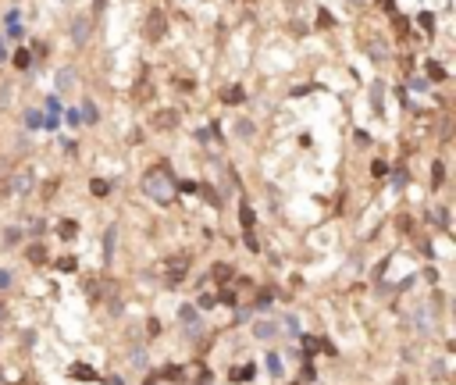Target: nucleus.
<instances>
[{
  "instance_id": "17",
  "label": "nucleus",
  "mask_w": 456,
  "mask_h": 385,
  "mask_svg": "<svg viewBox=\"0 0 456 385\" xmlns=\"http://www.w3.org/2000/svg\"><path fill=\"white\" fill-rule=\"evenodd\" d=\"M107 193H111L107 182H103V178H93V196H107Z\"/></svg>"
},
{
  "instance_id": "2",
  "label": "nucleus",
  "mask_w": 456,
  "mask_h": 385,
  "mask_svg": "<svg viewBox=\"0 0 456 385\" xmlns=\"http://www.w3.org/2000/svg\"><path fill=\"white\" fill-rule=\"evenodd\" d=\"M143 33H146L150 43H161L164 33H168V14H164V11H150L146 22H143Z\"/></svg>"
},
{
  "instance_id": "14",
  "label": "nucleus",
  "mask_w": 456,
  "mask_h": 385,
  "mask_svg": "<svg viewBox=\"0 0 456 385\" xmlns=\"http://www.w3.org/2000/svg\"><path fill=\"white\" fill-rule=\"evenodd\" d=\"M239 218H242V228L250 232V228H253V207H246V204H242V214H239Z\"/></svg>"
},
{
  "instance_id": "6",
  "label": "nucleus",
  "mask_w": 456,
  "mask_h": 385,
  "mask_svg": "<svg viewBox=\"0 0 456 385\" xmlns=\"http://www.w3.org/2000/svg\"><path fill=\"white\" fill-rule=\"evenodd\" d=\"M253 335H257V339H275L278 328L271 325V321H257V325H253Z\"/></svg>"
},
{
  "instance_id": "12",
  "label": "nucleus",
  "mask_w": 456,
  "mask_h": 385,
  "mask_svg": "<svg viewBox=\"0 0 456 385\" xmlns=\"http://www.w3.org/2000/svg\"><path fill=\"white\" fill-rule=\"evenodd\" d=\"M25 125L29 129H43V114L39 111H25Z\"/></svg>"
},
{
  "instance_id": "8",
  "label": "nucleus",
  "mask_w": 456,
  "mask_h": 385,
  "mask_svg": "<svg viewBox=\"0 0 456 385\" xmlns=\"http://www.w3.org/2000/svg\"><path fill=\"white\" fill-rule=\"evenodd\" d=\"M221 100H225V104H242V89H239V86L221 89Z\"/></svg>"
},
{
  "instance_id": "26",
  "label": "nucleus",
  "mask_w": 456,
  "mask_h": 385,
  "mask_svg": "<svg viewBox=\"0 0 456 385\" xmlns=\"http://www.w3.org/2000/svg\"><path fill=\"white\" fill-rule=\"evenodd\" d=\"M382 89H385L382 82H374V107H378V111H382Z\"/></svg>"
},
{
  "instance_id": "22",
  "label": "nucleus",
  "mask_w": 456,
  "mask_h": 385,
  "mask_svg": "<svg viewBox=\"0 0 456 385\" xmlns=\"http://www.w3.org/2000/svg\"><path fill=\"white\" fill-rule=\"evenodd\" d=\"M135 100H150V86H146V82L135 86Z\"/></svg>"
},
{
  "instance_id": "10",
  "label": "nucleus",
  "mask_w": 456,
  "mask_h": 385,
  "mask_svg": "<svg viewBox=\"0 0 456 385\" xmlns=\"http://www.w3.org/2000/svg\"><path fill=\"white\" fill-rule=\"evenodd\" d=\"M57 232L65 236V239H75V236H79V225H75V221H61V225H57Z\"/></svg>"
},
{
  "instance_id": "1",
  "label": "nucleus",
  "mask_w": 456,
  "mask_h": 385,
  "mask_svg": "<svg viewBox=\"0 0 456 385\" xmlns=\"http://www.w3.org/2000/svg\"><path fill=\"white\" fill-rule=\"evenodd\" d=\"M143 193L146 196H154L157 204H168L171 200V193H175V178L168 175V168H150L146 172V178H143Z\"/></svg>"
},
{
  "instance_id": "9",
  "label": "nucleus",
  "mask_w": 456,
  "mask_h": 385,
  "mask_svg": "<svg viewBox=\"0 0 456 385\" xmlns=\"http://www.w3.org/2000/svg\"><path fill=\"white\" fill-rule=\"evenodd\" d=\"M71 375H75V378H86V382H93V378H97V371H93L89 364H75V367H71Z\"/></svg>"
},
{
  "instance_id": "5",
  "label": "nucleus",
  "mask_w": 456,
  "mask_h": 385,
  "mask_svg": "<svg viewBox=\"0 0 456 385\" xmlns=\"http://www.w3.org/2000/svg\"><path fill=\"white\" fill-rule=\"evenodd\" d=\"M79 118H86V125H97V118H100L97 104H93V100H82V107H79Z\"/></svg>"
},
{
  "instance_id": "15",
  "label": "nucleus",
  "mask_w": 456,
  "mask_h": 385,
  "mask_svg": "<svg viewBox=\"0 0 456 385\" xmlns=\"http://www.w3.org/2000/svg\"><path fill=\"white\" fill-rule=\"evenodd\" d=\"M33 65V57H29V50H18L14 54V68H29Z\"/></svg>"
},
{
  "instance_id": "7",
  "label": "nucleus",
  "mask_w": 456,
  "mask_h": 385,
  "mask_svg": "<svg viewBox=\"0 0 456 385\" xmlns=\"http://www.w3.org/2000/svg\"><path fill=\"white\" fill-rule=\"evenodd\" d=\"M71 86H75V71H71V68H61V71H57V89L65 93V89H71Z\"/></svg>"
},
{
  "instance_id": "25",
  "label": "nucleus",
  "mask_w": 456,
  "mask_h": 385,
  "mask_svg": "<svg viewBox=\"0 0 456 385\" xmlns=\"http://www.w3.org/2000/svg\"><path fill=\"white\" fill-rule=\"evenodd\" d=\"M271 300H275V292H271V289H264V292H261V300H257V307H267Z\"/></svg>"
},
{
  "instance_id": "32",
  "label": "nucleus",
  "mask_w": 456,
  "mask_h": 385,
  "mask_svg": "<svg viewBox=\"0 0 456 385\" xmlns=\"http://www.w3.org/2000/svg\"><path fill=\"white\" fill-rule=\"evenodd\" d=\"M4 54H7V47H4V39H0V57H4Z\"/></svg>"
},
{
  "instance_id": "20",
  "label": "nucleus",
  "mask_w": 456,
  "mask_h": 385,
  "mask_svg": "<svg viewBox=\"0 0 456 385\" xmlns=\"http://www.w3.org/2000/svg\"><path fill=\"white\" fill-rule=\"evenodd\" d=\"M178 317L186 321V325H193V321H196V307H182V311H178Z\"/></svg>"
},
{
  "instance_id": "24",
  "label": "nucleus",
  "mask_w": 456,
  "mask_h": 385,
  "mask_svg": "<svg viewBox=\"0 0 456 385\" xmlns=\"http://www.w3.org/2000/svg\"><path fill=\"white\" fill-rule=\"evenodd\" d=\"M367 54H374V57H385V47H382V43H367Z\"/></svg>"
},
{
  "instance_id": "4",
  "label": "nucleus",
  "mask_w": 456,
  "mask_h": 385,
  "mask_svg": "<svg viewBox=\"0 0 456 385\" xmlns=\"http://www.w3.org/2000/svg\"><path fill=\"white\" fill-rule=\"evenodd\" d=\"M71 39L79 43V47L89 39V22H86V18H75V22H71Z\"/></svg>"
},
{
  "instance_id": "16",
  "label": "nucleus",
  "mask_w": 456,
  "mask_h": 385,
  "mask_svg": "<svg viewBox=\"0 0 456 385\" xmlns=\"http://www.w3.org/2000/svg\"><path fill=\"white\" fill-rule=\"evenodd\" d=\"M428 75H431L435 82H438V79H446V71H442V65H438V61H428Z\"/></svg>"
},
{
  "instance_id": "23",
  "label": "nucleus",
  "mask_w": 456,
  "mask_h": 385,
  "mask_svg": "<svg viewBox=\"0 0 456 385\" xmlns=\"http://www.w3.org/2000/svg\"><path fill=\"white\" fill-rule=\"evenodd\" d=\"M4 239H7V246H14V243L22 239V232H18V228H7V232H4Z\"/></svg>"
},
{
  "instance_id": "31",
  "label": "nucleus",
  "mask_w": 456,
  "mask_h": 385,
  "mask_svg": "<svg viewBox=\"0 0 456 385\" xmlns=\"http://www.w3.org/2000/svg\"><path fill=\"white\" fill-rule=\"evenodd\" d=\"M107 385H125V382H121V378H111V382H107Z\"/></svg>"
},
{
  "instance_id": "28",
  "label": "nucleus",
  "mask_w": 456,
  "mask_h": 385,
  "mask_svg": "<svg viewBox=\"0 0 456 385\" xmlns=\"http://www.w3.org/2000/svg\"><path fill=\"white\" fill-rule=\"evenodd\" d=\"M214 275H218V279H225V275H232V268H228V264H214Z\"/></svg>"
},
{
  "instance_id": "21",
  "label": "nucleus",
  "mask_w": 456,
  "mask_h": 385,
  "mask_svg": "<svg viewBox=\"0 0 456 385\" xmlns=\"http://www.w3.org/2000/svg\"><path fill=\"white\" fill-rule=\"evenodd\" d=\"M29 257H33L36 264H43V260H47V250H43V246H33V250H29Z\"/></svg>"
},
{
  "instance_id": "11",
  "label": "nucleus",
  "mask_w": 456,
  "mask_h": 385,
  "mask_svg": "<svg viewBox=\"0 0 456 385\" xmlns=\"http://www.w3.org/2000/svg\"><path fill=\"white\" fill-rule=\"evenodd\" d=\"M168 275H171V282H178L182 275H186V260H171V264H168Z\"/></svg>"
},
{
  "instance_id": "18",
  "label": "nucleus",
  "mask_w": 456,
  "mask_h": 385,
  "mask_svg": "<svg viewBox=\"0 0 456 385\" xmlns=\"http://www.w3.org/2000/svg\"><path fill=\"white\" fill-rule=\"evenodd\" d=\"M267 371H271V375H282V360H278V353H271V357H267Z\"/></svg>"
},
{
  "instance_id": "13",
  "label": "nucleus",
  "mask_w": 456,
  "mask_h": 385,
  "mask_svg": "<svg viewBox=\"0 0 456 385\" xmlns=\"http://www.w3.org/2000/svg\"><path fill=\"white\" fill-rule=\"evenodd\" d=\"M431 178H435L431 186H442V182H446V168L438 164V161H435V168H431Z\"/></svg>"
},
{
  "instance_id": "3",
  "label": "nucleus",
  "mask_w": 456,
  "mask_h": 385,
  "mask_svg": "<svg viewBox=\"0 0 456 385\" xmlns=\"http://www.w3.org/2000/svg\"><path fill=\"white\" fill-rule=\"evenodd\" d=\"M150 125H154V129H161V132H168V129H175V125H178V111L164 107V111H157L154 118H150Z\"/></svg>"
},
{
  "instance_id": "19",
  "label": "nucleus",
  "mask_w": 456,
  "mask_h": 385,
  "mask_svg": "<svg viewBox=\"0 0 456 385\" xmlns=\"http://www.w3.org/2000/svg\"><path fill=\"white\" fill-rule=\"evenodd\" d=\"M29 186H33V175H18V178H14V189H18V193H25Z\"/></svg>"
},
{
  "instance_id": "30",
  "label": "nucleus",
  "mask_w": 456,
  "mask_h": 385,
  "mask_svg": "<svg viewBox=\"0 0 456 385\" xmlns=\"http://www.w3.org/2000/svg\"><path fill=\"white\" fill-rule=\"evenodd\" d=\"M7 285H11V275H7V271H0V289H7Z\"/></svg>"
},
{
  "instance_id": "27",
  "label": "nucleus",
  "mask_w": 456,
  "mask_h": 385,
  "mask_svg": "<svg viewBox=\"0 0 456 385\" xmlns=\"http://www.w3.org/2000/svg\"><path fill=\"white\" fill-rule=\"evenodd\" d=\"M285 332L296 335V332H299V321H296V317H285Z\"/></svg>"
},
{
  "instance_id": "29",
  "label": "nucleus",
  "mask_w": 456,
  "mask_h": 385,
  "mask_svg": "<svg viewBox=\"0 0 456 385\" xmlns=\"http://www.w3.org/2000/svg\"><path fill=\"white\" fill-rule=\"evenodd\" d=\"M57 268H61V271H75V260H71V257H65V260H61Z\"/></svg>"
}]
</instances>
